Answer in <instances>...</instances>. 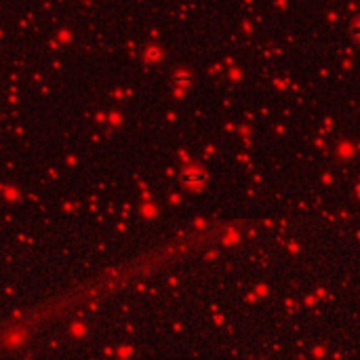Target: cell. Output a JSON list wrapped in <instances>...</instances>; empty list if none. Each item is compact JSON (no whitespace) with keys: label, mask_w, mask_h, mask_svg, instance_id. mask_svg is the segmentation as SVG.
<instances>
[{"label":"cell","mask_w":360,"mask_h":360,"mask_svg":"<svg viewBox=\"0 0 360 360\" xmlns=\"http://www.w3.org/2000/svg\"><path fill=\"white\" fill-rule=\"evenodd\" d=\"M207 179V173L205 171H200V169H192L185 173V181L188 183H203Z\"/></svg>","instance_id":"6da1fadb"},{"label":"cell","mask_w":360,"mask_h":360,"mask_svg":"<svg viewBox=\"0 0 360 360\" xmlns=\"http://www.w3.org/2000/svg\"><path fill=\"white\" fill-rule=\"evenodd\" d=\"M190 80H192V76L188 72H177V74L173 76V82L175 84H190Z\"/></svg>","instance_id":"7a4b0ae2"},{"label":"cell","mask_w":360,"mask_h":360,"mask_svg":"<svg viewBox=\"0 0 360 360\" xmlns=\"http://www.w3.org/2000/svg\"><path fill=\"white\" fill-rule=\"evenodd\" d=\"M160 57V51L158 49H148V59H158Z\"/></svg>","instance_id":"3957f363"},{"label":"cell","mask_w":360,"mask_h":360,"mask_svg":"<svg viewBox=\"0 0 360 360\" xmlns=\"http://www.w3.org/2000/svg\"><path fill=\"white\" fill-rule=\"evenodd\" d=\"M354 36H358V38H360V23L354 27Z\"/></svg>","instance_id":"277c9868"}]
</instances>
